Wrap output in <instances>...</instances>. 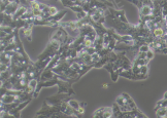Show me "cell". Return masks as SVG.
<instances>
[{
  "instance_id": "cell-1",
  "label": "cell",
  "mask_w": 167,
  "mask_h": 118,
  "mask_svg": "<svg viewBox=\"0 0 167 118\" xmlns=\"http://www.w3.org/2000/svg\"><path fill=\"white\" fill-rule=\"evenodd\" d=\"M20 5H21L20 1H14V2L9 3L7 6H6V8H5V11H4V13L5 15H9L14 17L15 13H17L18 8L20 7Z\"/></svg>"
},
{
  "instance_id": "cell-2",
  "label": "cell",
  "mask_w": 167,
  "mask_h": 118,
  "mask_svg": "<svg viewBox=\"0 0 167 118\" xmlns=\"http://www.w3.org/2000/svg\"><path fill=\"white\" fill-rule=\"evenodd\" d=\"M55 77H56V74L53 72V70L45 69V71L41 73V75H40L39 77V81H49L54 79Z\"/></svg>"
},
{
  "instance_id": "cell-3",
  "label": "cell",
  "mask_w": 167,
  "mask_h": 118,
  "mask_svg": "<svg viewBox=\"0 0 167 118\" xmlns=\"http://www.w3.org/2000/svg\"><path fill=\"white\" fill-rule=\"evenodd\" d=\"M139 15H140V20L152 15H153V6L152 5H142V7L139 9Z\"/></svg>"
},
{
  "instance_id": "cell-4",
  "label": "cell",
  "mask_w": 167,
  "mask_h": 118,
  "mask_svg": "<svg viewBox=\"0 0 167 118\" xmlns=\"http://www.w3.org/2000/svg\"><path fill=\"white\" fill-rule=\"evenodd\" d=\"M152 35L154 38H163L166 35V29L162 27H156L152 31Z\"/></svg>"
},
{
  "instance_id": "cell-5",
  "label": "cell",
  "mask_w": 167,
  "mask_h": 118,
  "mask_svg": "<svg viewBox=\"0 0 167 118\" xmlns=\"http://www.w3.org/2000/svg\"><path fill=\"white\" fill-rule=\"evenodd\" d=\"M19 97L17 96H13V95H4L1 97V103L2 104H11L15 103V102L19 101Z\"/></svg>"
},
{
  "instance_id": "cell-6",
  "label": "cell",
  "mask_w": 167,
  "mask_h": 118,
  "mask_svg": "<svg viewBox=\"0 0 167 118\" xmlns=\"http://www.w3.org/2000/svg\"><path fill=\"white\" fill-rule=\"evenodd\" d=\"M28 11V7L24 6V5H20V7L18 8L17 13H15V15L13 17L14 20H19V19H22L24 15Z\"/></svg>"
},
{
  "instance_id": "cell-7",
  "label": "cell",
  "mask_w": 167,
  "mask_h": 118,
  "mask_svg": "<svg viewBox=\"0 0 167 118\" xmlns=\"http://www.w3.org/2000/svg\"><path fill=\"white\" fill-rule=\"evenodd\" d=\"M122 96L125 98V100H126V102H127L128 106H129V107L131 108L132 110H137V107H136L135 103H134L133 100H132L131 98H130L129 95H127V93H122Z\"/></svg>"
},
{
  "instance_id": "cell-8",
  "label": "cell",
  "mask_w": 167,
  "mask_h": 118,
  "mask_svg": "<svg viewBox=\"0 0 167 118\" xmlns=\"http://www.w3.org/2000/svg\"><path fill=\"white\" fill-rule=\"evenodd\" d=\"M156 111V116L157 118H163V117H166L167 116V108L166 107H160L158 108Z\"/></svg>"
},
{
  "instance_id": "cell-9",
  "label": "cell",
  "mask_w": 167,
  "mask_h": 118,
  "mask_svg": "<svg viewBox=\"0 0 167 118\" xmlns=\"http://www.w3.org/2000/svg\"><path fill=\"white\" fill-rule=\"evenodd\" d=\"M120 76H123V77H125V78H128V79L133 80L134 74L131 70H123V71L120 73Z\"/></svg>"
},
{
  "instance_id": "cell-10",
  "label": "cell",
  "mask_w": 167,
  "mask_h": 118,
  "mask_svg": "<svg viewBox=\"0 0 167 118\" xmlns=\"http://www.w3.org/2000/svg\"><path fill=\"white\" fill-rule=\"evenodd\" d=\"M68 104H69V106L71 108H73L74 110H76L77 111L78 109H80V104L78 103L77 101H75V100H68Z\"/></svg>"
},
{
  "instance_id": "cell-11",
  "label": "cell",
  "mask_w": 167,
  "mask_h": 118,
  "mask_svg": "<svg viewBox=\"0 0 167 118\" xmlns=\"http://www.w3.org/2000/svg\"><path fill=\"white\" fill-rule=\"evenodd\" d=\"M116 103L118 104L120 107H123V106H126L127 105V102H126V100H125V98L123 97L122 95L120 96V97H118L117 98V100H116Z\"/></svg>"
},
{
  "instance_id": "cell-12",
  "label": "cell",
  "mask_w": 167,
  "mask_h": 118,
  "mask_svg": "<svg viewBox=\"0 0 167 118\" xmlns=\"http://www.w3.org/2000/svg\"><path fill=\"white\" fill-rule=\"evenodd\" d=\"M114 115V112H112V108H105V112H104L102 118H112Z\"/></svg>"
},
{
  "instance_id": "cell-13",
  "label": "cell",
  "mask_w": 167,
  "mask_h": 118,
  "mask_svg": "<svg viewBox=\"0 0 167 118\" xmlns=\"http://www.w3.org/2000/svg\"><path fill=\"white\" fill-rule=\"evenodd\" d=\"M70 9H71V11H73L75 13H80V11H84L82 6H80V5H74V6H71V7H70Z\"/></svg>"
},
{
  "instance_id": "cell-14",
  "label": "cell",
  "mask_w": 167,
  "mask_h": 118,
  "mask_svg": "<svg viewBox=\"0 0 167 118\" xmlns=\"http://www.w3.org/2000/svg\"><path fill=\"white\" fill-rule=\"evenodd\" d=\"M150 51V45L149 44H142L141 46H139L138 51H141V53H146V51Z\"/></svg>"
},
{
  "instance_id": "cell-15",
  "label": "cell",
  "mask_w": 167,
  "mask_h": 118,
  "mask_svg": "<svg viewBox=\"0 0 167 118\" xmlns=\"http://www.w3.org/2000/svg\"><path fill=\"white\" fill-rule=\"evenodd\" d=\"M104 112H105V108H100V109L96 110L95 113H94V115H97V116H99L100 118H102V116H103Z\"/></svg>"
},
{
  "instance_id": "cell-16",
  "label": "cell",
  "mask_w": 167,
  "mask_h": 118,
  "mask_svg": "<svg viewBox=\"0 0 167 118\" xmlns=\"http://www.w3.org/2000/svg\"><path fill=\"white\" fill-rule=\"evenodd\" d=\"M58 13H59V11H58V9L56 8V7H54V6H51V7H50L49 13H50V15H51V17H54V15H56ZM51 17H50V18H51Z\"/></svg>"
},
{
  "instance_id": "cell-17",
  "label": "cell",
  "mask_w": 167,
  "mask_h": 118,
  "mask_svg": "<svg viewBox=\"0 0 167 118\" xmlns=\"http://www.w3.org/2000/svg\"><path fill=\"white\" fill-rule=\"evenodd\" d=\"M110 76H112V80L114 81V82H117L118 81V78H119V73L117 71H114L112 73H110Z\"/></svg>"
},
{
  "instance_id": "cell-18",
  "label": "cell",
  "mask_w": 167,
  "mask_h": 118,
  "mask_svg": "<svg viewBox=\"0 0 167 118\" xmlns=\"http://www.w3.org/2000/svg\"><path fill=\"white\" fill-rule=\"evenodd\" d=\"M148 72H149L148 66H141V67H140V74H144V75H148Z\"/></svg>"
},
{
  "instance_id": "cell-19",
  "label": "cell",
  "mask_w": 167,
  "mask_h": 118,
  "mask_svg": "<svg viewBox=\"0 0 167 118\" xmlns=\"http://www.w3.org/2000/svg\"><path fill=\"white\" fill-rule=\"evenodd\" d=\"M153 58H154V51H151V49H150L149 51H146V59L150 60V61H151Z\"/></svg>"
},
{
  "instance_id": "cell-20",
  "label": "cell",
  "mask_w": 167,
  "mask_h": 118,
  "mask_svg": "<svg viewBox=\"0 0 167 118\" xmlns=\"http://www.w3.org/2000/svg\"><path fill=\"white\" fill-rule=\"evenodd\" d=\"M77 112H78V114H80V115H82V114L85 112V109H84L82 107H80V109L77 110Z\"/></svg>"
},
{
  "instance_id": "cell-21",
  "label": "cell",
  "mask_w": 167,
  "mask_h": 118,
  "mask_svg": "<svg viewBox=\"0 0 167 118\" xmlns=\"http://www.w3.org/2000/svg\"><path fill=\"white\" fill-rule=\"evenodd\" d=\"M161 53H164V55H167V47H164V48L161 49Z\"/></svg>"
},
{
  "instance_id": "cell-22",
  "label": "cell",
  "mask_w": 167,
  "mask_h": 118,
  "mask_svg": "<svg viewBox=\"0 0 167 118\" xmlns=\"http://www.w3.org/2000/svg\"><path fill=\"white\" fill-rule=\"evenodd\" d=\"M163 99H164V100H167V91L165 93V95H164V97H163Z\"/></svg>"
},
{
  "instance_id": "cell-23",
  "label": "cell",
  "mask_w": 167,
  "mask_h": 118,
  "mask_svg": "<svg viewBox=\"0 0 167 118\" xmlns=\"http://www.w3.org/2000/svg\"><path fill=\"white\" fill-rule=\"evenodd\" d=\"M102 87H104V88H107V84H106V83H104L103 86H102Z\"/></svg>"
},
{
  "instance_id": "cell-24",
  "label": "cell",
  "mask_w": 167,
  "mask_h": 118,
  "mask_svg": "<svg viewBox=\"0 0 167 118\" xmlns=\"http://www.w3.org/2000/svg\"><path fill=\"white\" fill-rule=\"evenodd\" d=\"M92 118H100V117H99V116H97V115H94V114H93V117H92Z\"/></svg>"
},
{
  "instance_id": "cell-25",
  "label": "cell",
  "mask_w": 167,
  "mask_h": 118,
  "mask_svg": "<svg viewBox=\"0 0 167 118\" xmlns=\"http://www.w3.org/2000/svg\"><path fill=\"white\" fill-rule=\"evenodd\" d=\"M57 1H63V0H57Z\"/></svg>"
},
{
  "instance_id": "cell-26",
  "label": "cell",
  "mask_w": 167,
  "mask_h": 118,
  "mask_svg": "<svg viewBox=\"0 0 167 118\" xmlns=\"http://www.w3.org/2000/svg\"><path fill=\"white\" fill-rule=\"evenodd\" d=\"M163 118H167V116H166V117H163Z\"/></svg>"
}]
</instances>
